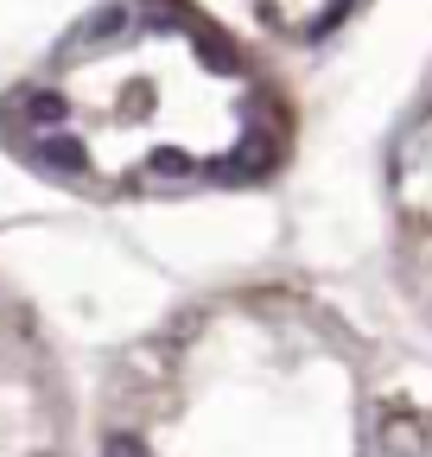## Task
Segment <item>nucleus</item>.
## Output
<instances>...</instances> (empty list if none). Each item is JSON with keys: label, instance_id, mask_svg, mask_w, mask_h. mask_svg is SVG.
Returning a JSON list of instances; mask_svg holds the SVG:
<instances>
[{"label": "nucleus", "instance_id": "nucleus-3", "mask_svg": "<svg viewBox=\"0 0 432 457\" xmlns=\"http://www.w3.org/2000/svg\"><path fill=\"white\" fill-rule=\"evenodd\" d=\"M102 457H146V451H140V445H134L128 432H115V438H108V451H102Z\"/></svg>", "mask_w": 432, "mask_h": 457}, {"label": "nucleus", "instance_id": "nucleus-2", "mask_svg": "<svg viewBox=\"0 0 432 457\" xmlns=\"http://www.w3.org/2000/svg\"><path fill=\"white\" fill-rule=\"evenodd\" d=\"M26 114H32V121H45V128H51V121H64V96L32 89V96H26Z\"/></svg>", "mask_w": 432, "mask_h": 457}, {"label": "nucleus", "instance_id": "nucleus-1", "mask_svg": "<svg viewBox=\"0 0 432 457\" xmlns=\"http://www.w3.org/2000/svg\"><path fill=\"white\" fill-rule=\"evenodd\" d=\"M32 159H45L51 171H83V146H77L71 134H45V140L32 146Z\"/></svg>", "mask_w": 432, "mask_h": 457}]
</instances>
